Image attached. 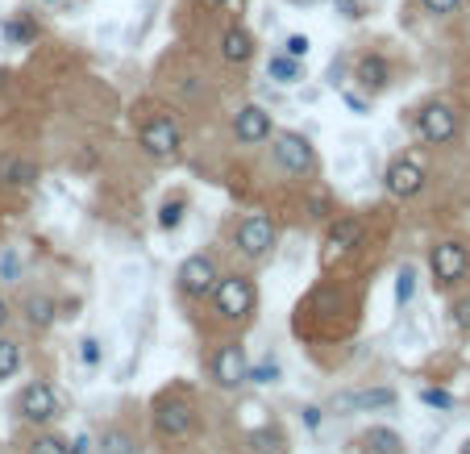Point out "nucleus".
Returning <instances> with one entry per match:
<instances>
[{"instance_id":"f257e3e1","label":"nucleus","mask_w":470,"mask_h":454,"mask_svg":"<svg viewBox=\"0 0 470 454\" xmlns=\"http://www.w3.org/2000/svg\"><path fill=\"white\" fill-rule=\"evenodd\" d=\"M137 142H142V150H146L155 163H171V158H179L184 134H179V126H175V117H171V113H155V117L142 121V129H137Z\"/></svg>"},{"instance_id":"f03ea898","label":"nucleus","mask_w":470,"mask_h":454,"mask_svg":"<svg viewBox=\"0 0 470 454\" xmlns=\"http://www.w3.org/2000/svg\"><path fill=\"white\" fill-rule=\"evenodd\" d=\"M255 300H258V292H255V279L250 276H221L216 279V288H213V305H216V313L225 317V321H242V317H250L255 313Z\"/></svg>"},{"instance_id":"7ed1b4c3","label":"nucleus","mask_w":470,"mask_h":454,"mask_svg":"<svg viewBox=\"0 0 470 454\" xmlns=\"http://www.w3.org/2000/svg\"><path fill=\"white\" fill-rule=\"evenodd\" d=\"M271 155L275 163H279V171H287V176H313L316 171V150L313 142L304 138V134H295V129H279V134H271Z\"/></svg>"},{"instance_id":"20e7f679","label":"nucleus","mask_w":470,"mask_h":454,"mask_svg":"<svg viewBox=\"0 0 470 454\" xmlns=\"http://www.w3.org/2000/svg\"><path fill=\"white\" fill-rule=\"evenodd\" d=\"M175 279H179V292H184V297L205 300V297H213V288H216V279H221V271H216L213 255H187L184 263H179Z\"/></svg>"},{"instance_id":"39448f33","label":"nucleus","mask_w":470,"mask_h":454,"mask_svg":"<svg viewBox=\"0 0 470 454\" xmlns=\"http://www.w3.org/2000/svg\"><path fill=\"white\" fill-rule=\"evenodd\" d=\"M416 134H421L429 146H445V142L458 138V113H454L445 100H429V105L416 113Z\"/></svg>"},{"instance_id":"423d86ee","label":"nucleus","mask_w":470,"mask_h":454,"mask_svg":"<svg viewBox=\"0 0 470 454\" xmlns=\"http://www.w3.org/2000/svg\"><path fill=\"white\" fill-rule=\"evenodd\" d=\"M275 221L271 217H263V213H255V217H245L242 226H237V234H234V242H237V250H242V258H250V263H258V258H266L275 250Z\"/></svg>"},{"instance_id":"0eeeda50","label":"nucleus","mask_w":470,"mask_h":454,"mask_svg":"<svg viewBox=\"0 0 470 454\" xmlns=\"http://www.w3.org/2000/svg\"><path fill=\"white\" fill-rule=\"evenodd\" d=\"M17 413L25 417L30 425H46L50 417L59 413V396H55V388H50L46 379H34V384L21 388V396H17Z\"/></svg>"},{"instance_id":"6e6552de","label":"nucleus","mask_w":470,"mask_h":454,"mask_svg":"<svg viewBox=\"0 0 470 454\" xmlns=\"http://www.w3.org/2000/svg\"><path fill=\"white\" fill-rule=\"evenodd\" d=\"M429 267H433V279H437L441 288H454L458 279H466V247H458V242H437L429 255Z\"/></svg>"},{"instance_id":"1a4fd4ad","label":"nucleus","mask_w":470,"mask_h":454,"mask_svg":"<svg viewBox=\"0 0 470 454\" xmlns=\"http://www.w3.org/2000/svg\"><path fill=\"white\" fill-rule=\"evenodd\" d=\"M383 188L392 192L395 200L421 197V188H425L421 163H416V158H392V163H387V176H383Z\"/></svg>"},{"instance_id":"9d476101","label":"nucleus","mask_w":470,"mask_h":454,"mask_svg":"<svg viewBox=\"0 0 470 454\" xmlns=\"http://www.w3.org/2000/svg\"><path fill=\"white\" fill-rule=\"evenodd\" d=\"M271 113L263 109V105H242V109L234 113V138L242 142V146H263V142H271Z\"/></svg>"},{"instance_id":"9b49d317","label":"nucleus","mask_w":470,"mask_h":454,"mask_svg":"<svg viewBox=\"0 0 470 454\" xmlns=\"http://www.w3.org/2000/svg\"><path fill=\"white\" fill-rule=\"evenodd\" d=\"M245 371H250V358H245V346L225 342L221 350L213 355V379L221 388H242L245 384Z\"/></svg>"},{"instance_id":"f8f14e48","label":"nucleus","mask_w":470,"mask_h":454,"mask_svg":"<svg viewBox=\"0 0 470 454\" xmlns=\"http://www.w3.org/2000/svg\"><path fill=\"white\" fill-rule=\"evenodd\" d=\"M155 429L163 438H187L192 429H196V413H192V405L187 400H163L155 413Z\"/></svg>"},{"instance_id":"ddd939ff","label":"nucleus","mask_w":470,"mask_h":454,"mask_svg":"<svg viewBox=\"0 0 470 454\" xmlns=\"http://www.w3.org/2000/svg\"><path fill=\"white\" fill-rule=\"evenodd\" d=\"M354 84H358L366 96H379V92L392 84V63L383 59V55H363V59L354 63Z\"/></svg>"},{"instance_id":"4468645a","label":"nucleus","mask_w":470,"mask_h":454,"mask_svg":"<svg viewBox=\"0 0 470 454\" xmlns=\"http://www.w3.org/2000/svg\"><path fill=\"white\" fill-rule=\"evenodd\" d=\"M395 392L392 388H363V392H342L334 400V409L342 413H375V409H392Z\"/></svg>"},{"instance_id":"2eb2a0df","label":"nucleus","mask_w":470,"mask_h":454,"mask_svg":"<svg viewBox=\"0 0 470 454\" xmlns=\"http://www.w3.org/2000/svg\"><path fill=\"white\" fill-rule=\"evenodd\" d=\"M358 242H363V221H358V217H337L334 226H329V237H325L329 258H334V255H345V250H354Z\"/></svg>"},{"instance_id":"dca6fc26","label":"nucleus","mask_w":470,"mask_h":454,"mask_svg":"<svg viewBox=\"0 0 470 454\" xmlns=\"http://www.w3.org/2000/svg\"><path fill=\"white\" fill-rule=\"evenodd\" d=\"M221 59L225 63H250L255 59V34L245 30V25H229L221 34Z\"/></svg>"},{"instance_id":"f3484780","label":"nucleus","mask_w":470,"mask_h":454,"mask_svg":"<svg viewBox=\"0 0 470 454\" xmlns=\"http://www.w3.org/2000/svg\"><path fill=\"white\" fill-rule=\"evenodd\" d=\"M34 179H38V167H34L30 158H21V155L0 158V184H9V188H30Z\"/></svg>"},{"instance_id":"a211bd4d","label":"nucleus","mask_w":470,"mask_h":454,"mask_svg":"<svg viewBox=\"0 0 470 454\" xmlns=\"http://www.w3.org/2000/svg\"><path fill=\"white\" fill-rule=\"evenodd\" d=\"M266 79H275V84L292 88V84H300V79H304V63L292 59V55H284V50H275L271 59H266Z\"/></svg>"},{"instance_id":"6ab92c4d","label":"nucleus","mask_w":470,"mask_h":454,"mask_svg":"<svg viewBox=\"0 0 470 454\" xmlns=\"http://www.w3.org/2000/svg\"><path fill=\"white\" fill-rule=\"evenodd\" d=\"M363 450L366 454H404V438L387 425H371L363 434Z\"/></svg>"},{"instance_id":"aec40b11","label":"nucleus","mask_w":470,"mask_h":454,"mask_svg":"<svg viewBox=\"0 0 470 454\" xmlns=\"http://www.w3.org/2000/svg\"><path fill=\"white\" fill-rule=\"evenodd\" d=\"M55 317H59V305H55L46 292H38V297H25V321H30L34 329H46Z\"/></svg>"},{"instance_id":"412c9836","label":"nucleus","mask_w":470,"mask_h":454,"mask_svg":"<svg viewBox=\"0 0 470 454\" xmlns=\"http://www.w3.org/2000/svg\"><path fill=\"white\" fill-rule=\"evenodd\" d=\"M0 34L13 42V46H25V42H34V34H38V25L30 21V13H17V17H9L5 25H0Z\"/></svg>"},{"instance_id":"4be33fe9","label":"nucleus","mask_w":470,"mask_h":454,"mask_svg":"<svg viewBox=\"0 0 470 454\" xmlns=\"http://www.w3.org/2000/svg\"><path fill=\"white\" fill-rule=\"evenodd\" d=\"M184 213H187V197H171L163 200V208H158V229H179L184 226Z\"/></svg>"},{"instance_id":"5701e85b","label":"nucleus","mask_w":470,"mask_h":454,"mask_svg":"<svg viewBox=\"0 0 470 454\" xmlns=\"http://www.w3.org/2000/svg\"><path fill=\"white\" fill-rule=\"evenodd\" d=\"M96 450L100 454H137V442H134V434H125V429H108V434L100 438Z\"/></svg>"},{"instance_id":"b1692460","label":"nucleus","mask_w":470,"mask_h":454,"mask_svg":"<svg viewBox=\"0 0 470 454\" xmlns=\"http://www.w3.org/2000/svg\"><path fill=\"white\" fill-rule=\"evenodd\" d=\"M412 297H416V267L404 263L400 271H395V305H412Z\"/></svg>"},{"instance_id":"393cba45","label":"nucleus","mask_w":470,"mask_h":454,"mask_svg":"<svg viewBox=\"0 0 470 454\" xmlns=\"http://www.w3.org/2000/svg\"><path fill=\"white\" fill-rule=\"evenodd\" d=\"M21 371V346L9 342V338H0V384L13 379Z\"/></svg>"},{"instance_id":"a878e982","label":"nucleus","mask_w":470,"mask_h":454,"mask_svg":"<svg viewBox=\"0 0 470 454\" xmlns=\"http://www.w3.org/2000/svg\"><path fill=\"white\" fill-rule=\"evenodd\" d=\"M250 446H255L258 454H284V434H279V429H255Z\"/></svg>"},{"instance_id":"bb28decb","label":"nucleus","mask_w":470,"mask_h":454,"mask_svg":"<svg viewBox=\"0 0 470 454\" xmlns=\"http://www.w3.org/2000/svg\"><path fill=\"white\" fill-rule=\"evenodd\" d=\"M245 384H279V363H275V358H263L258 367L245 371Z\"/></svg>"},{"instance_id":"cd10ccee","label":"nucleus","mask_w":470,"mask_h":454,"mask_svg":"<svg viewBox=\"0 0 470 454\" xmlns=\"http://www.w3.org/2000/svg\"><path fill=\"white\" fill-rule=\"evenodd\" d=\"M30 454H71V450H67V438L38 434V438H34V446H30Z\"/></svg>"},{"instance_id":"c85d7f7f","label":"nucleus","mask_w":470,"mask_h":454,"mask_svg":"<svg viewBox=\"0 0 470 454\" xmlns=\"http://www.w3.org/2000/svg\"><path fill=\"white\" fill-rule=\"evenodd\" d=\"M308 50H313V38L308 34H287L284 38V55H292V59H308Z\"/></svg>"},{"instance_id":"c756f323","label":"nucleus","mask_w":470,"mask_h":454,"mask_svg":"<svg viewBox=\"0 0 470 454\" xmlns=\"http://www.w3.org/2000/svg\"><path fill=\"white\" fill-rule=\"evenodd\" d=\"M100 358H105L100 342H96V338H84V342H79V363H84V367H100Z\"/></svg>"},{"instance_id":"7c9ffc66","label":"nucleus","mask_w":470,"mask_h":454,"mask_svg":"<svg viewBox=\"0 0 470 454\" xmlns=\"http://www.w3.org/2000/svg\"><path fill=\"white\" fill-rule=\"evenodd\" d=\"M462 0H421V9L429 13V17H450V13H458Z\"/></svg>"},{"instance_id":"2f4dec72","label":"nucleus","mask_w":470,"mask_h":454,"mask_svg":"<svg viewBox=\"0 0 470 454\" xmlns=\"http://www.w3.org/2000/svg\"><path fill=\"white\" fill-rule=\"evenodd\" d=\"M421 400H425L429 409H454V396L441 392V388H421Z\"/></svg>"},{"instance_id":"473e14b6","label":"nucleus","mask_w":470,"mask_h":454,"mask_svg":"<svg viewBox=\"0 0 470 454\" xmlns=\"http://www.w3.org/2000/svg\"><path fill=\"white\" fill-rule=\"evenodd\" d=\"M334 9L342 13L345 21H358L363 17V0H334Z\"/></svg>"},{"instance_id":"72a5a7b5","label":"nucleus","mask_w":470,"mask_h":454,"mask_svg":"<svg viewBox=\"0 0 470 454\" xmlns=\"http://www.w3.org/2000/svg\"><path fill=\"white\" fill-rule=\"evenodd\" d=\"M454 326L470 334V300H454Z\"/></svg>"},{"instance_id":"f704fd0d","label":"nucleus","mask_w":470,"mask_h":454,"mask_svg":"<svg viewBox=\"0 0 470 454\" xmlns=\"http://www.w3.org/2000/svg\"><path fill=\"white\" fill-rule=\"evenodd\" d=\"M0 276H17V255H13V250H9V255H0Z\"/></svg>"},{"instance_id":"c9c22d12","label":"nucleus","mask_w":470,"mask_h":454,"mask_svg":"<svg viewBox=\"0 0 470 454\" xmlns=\"http://www.w3.org/2000/svg\"><path fill=\"white\" fill-rule=\"evenodd\" d=\"M342 100H345V105H350L354 113H366V100L358 96V92H342Z\"/></svg>"},{"instance_id":"e433bc0d","label":"nucleus","mask_w":470,"mask_h":454,"mask_svg":"<svg viewBox=\"0 0 470 454\" xmlns=\"http://www.w3.org/2000/svg\"><path fill=\"white\" fill-rule=\"evenodd\" d=\"M304 425H308V429H316V425H321V409H316V405L304 409Z\"/></svg>"},{"instance_id":"4c0bfd02","label":"nucleus","mask_w":470,"mask_h":454,"mask_svg":"<svg viewBox=\"0 0 470 454\" xmlns=\"http://www.w3.org/2000/svg\"><path fill=\"white\" fill-rule=\"evenodd\" d=\"M67 450H71V454H88V450H92V442H88V438H84V434H79L75 442H67Z\"/></svg>"},{"instance_id":"58836bf2","label":"nucleus","mask_w":470,"mask_h":454,"mask_svg":"<svg viewBox=\"0 0 470 454\" xmlns=\"http://www.w3.org/2000/svg\"><path fill=\"white\" fill-rule=\"evenodd\" d=\"M5 321H9V305L0 300V329H5Z\"/></svg>"},{"instance_id":"ea45409f","label":"nucleus","mask_w":470,"mask_h":454,"mask_svg":"<svg viewBox=\"0 0 470 454\" xmlns=\"http://www.w3.org/2000/svg\"><path fill=\"white\" fill-rule=\"evenodd\" d=\"M462 454H470V438H466V446H462Z\"/></svg>"},{"instance_id":"a19ab883","label":"nucleus","mask_w":470,"mask_h":454,"mask_svg":"<svg viewBox=\"0 0 470 454\" xmlns=\"http://www.w3.org/2000/svg\"><path fill=\"white\" fill-rule=\"evenodd\" d=\"M5 79H9V76H5V71H0V88H5Z\"/></svg>"},{"instance_id":"79ce46f5","label":"nucleus","mask_w":470,"mask_h":454,"mask_svg":"<svg viewBox=\"0 0 470 454\" xmlns=\"http://www.w3.org/2000/svg\"><path fill=\"white\" fill-rule=\"evenodd\" d=\"M208 5H225V0H208Z\"/></svg>"}]
</instances>
